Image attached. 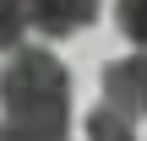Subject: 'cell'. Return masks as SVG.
<instances>
[{
  "instance_id": "cell-2",
  "label": "cell",
  "mask_w": 147,
  "mask_h": 141,
  "mask_svg": "<svg viewBox=\"0 0 147 141\" xmlns=\"http://www.w3.org/2000/svg\"><path fill=\"white\" fill-rule=\"evenodd\" d=\"M16 11L38 38H71L98 22V0H16Z\"/></svg>"
},
{
  "instance_id": "cell-7",
  "label": "cell",
  "mask_w": 147,
  "mask_h": 141,
  "mask_svg": "<svg viewBox=\"0 0 147 141\" xmlns=\"http://www.w3.org/2000/svg\"><path fill=\"white\" fill-rule=\"evenodd\" d=\"M0 141H27V136H16V130H5V125H0Z\"/></svg>"
},
{
  "instance_id": "cell-6",
  "label": "cell",
  "mask_w": 147,
  "mask_h": 141,
  "mask_svg": "<svg viewBox=\"0 0 147 141\" xmlns=\"http://www.w3.org/2000/svg\"><path fill=\"white\" fill-rule=\"evenodd\" d=\"M120 33L131 43H142V0H120Z\"/></svg>"
},
{
  "instance_id": "cell-1",
  "label": "cell",
  "mask_w": 147,
  "mask_h": 141,
  "mask_svg": "<svg viewBox=\"0 0 147 141\" xmlns=\"http://www.w3.org/2000/svg\"><path fill=\"white\" fill-rule=\"evenodd\" d=\"M0 125L27 141H65L71 136V76L65 65L38 49L22 43L11 49L5 71H0Z\"/></svg>"
},
{
  "instance_id": "cell-3",
  "label": "cell",
  "mask_w": 147,
  "mask_h": 141,
  "mask_svg": "<svg viewBox=\"0 0 147 141\" xmlns=\"http://www.w3.org/2000/svg\"><path fill=\"white\" fill-rule=\"evenodd\" d=\"M147 65L142 54H131V60H115L109 71H104V109H115L120 120H142V92H147Z\"/></svg>"
},
{
  "instance_id": "cell-5",
  "label": "cell",
  "mask_w": 147,
  "mask_h": 141,
  "mask_svg": "<svg viewBox=\"0 0 147 141\" xmlns=\"http://www.w3.org/2000/svg\"><path fill=\"white\" fill-rule=\"evenodd\" d=\"M22 38H27V22L16 11V0H0V54L22 49Z\"/></svg>"
},
{
  "instance_id": "cell-4",
  "label": "cell",
  "mask_w": 147,
  "mask_h": 141,
  "mask_svg": "<svg viewBox=\"0 0 147 141\" xmlns=\"http://www.w3.org/2000/svg\"><path fill=\"white\" fill-rule=\"evenodd\" d=\"M82 130H87V141H136V130H131V120H120L115 109H87V120H82Z\"/></svg>"
}]
</instances>
